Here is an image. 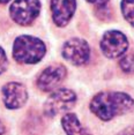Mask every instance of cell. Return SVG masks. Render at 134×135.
<instances>
[{"instance_id": "6da1fadb", "label": "cell", "mask_w": 134, "mask_h": 135, "mask_svg": "<svg viewBox=\"0 0 134 135\" xmlns=\"http://www.w3.org/2000/svg\"><path fill=\"white\" fill-rule=\"evenodd\" d=\"M133 107L134 99L124 93H99L90 102L91 112L104 121L111 120L117 115L125 114L133 110Z\"/></svg>"}, {"instance_id": "7a4b0ae2", "label": "cell", "mask_w": 134, "mask_h": 135, "mask_svg": "<svg viewBox=\"0 0 134 135\" xmlns=\"http://www.w3.org/2000/svg\"><path fill=\"white\" fill-rule=\"evenodd\" d=\"M45 44L37 37L29 35L19 36L13 45V57L21 64H36L45 56Z\"/></svg>"}, {"instance_id": "3957f363", "label": "cell", "mask_w": 134, "mask_h": 135, "mask_svg": "<svg viewBox=\"0 0 134 135\" xmlns=\"http://www.w3.org/2000/svg\"><path fill=\"white\" fill-rule=\"evenodd\" d=\"M76 103V95L69 89L53 91L44 104V113L47 117H56L72 109Z\"/></svg>"}, {"instance_id": "277c9868", "label": "cell", "mask_w": 134, "mask_h": 135, "mask_svg": "<svg viewBox=\"0 0 134 135\" xmlns=\"http://www.w3.org/2000/svg\"><path fill=\"white\" fill-rule=\"evenodd\" d=\"M41 12L39 0H15L9 7V15L15 23L29 26Z\"/></svg>"}, {"instance_id": "5b68a950", "label": "cell", "mask_w": 134, "mask_h": 135, "mask_svg": "<svg viewBox=\"0 0 134 135\" xmlns=\"http://www.w3.org/2000/svg\"><path fill=\"white\" fill-rule=\"evenodd\" d=\"M128 47V41L123 32L118 30L106 31L100 41V49L105 57L116 59L124 56Z\"/></svg>"}, {"instance_id": "8992f818", "label": "cell", "mask_w": 134, "mask_h": 135, "mask_svg": "<svg viewBox=\"0 0 134 135\" xmlns=\"http://www.w3.org/2000/svg\"><path fill=\"white\" fill-rule=\"evenodd\" d=\"M63 57L75 66L84 65L90 57L89 45L81 38H72L64 44Z\"/></svg>"}, {"instance_id": "52a82bcc", "label": "cell", "mask_w": 134, "mask_h": 135, "mask_svg": "<svg viewBox=\"0 0 134 135\" xmlns=\"http://www.w3.org/2000/svg\"><path fill=\"white\" fill-rule=\"evenodd\" d=\"M66 78V68L61 65H51L39 74L37 87L42 91H52Z\"/></svg>"}, {"instance_id": "ba28073f", "label": "cell", "mask_w": 134, "mask_h": 135, "mask_svg": "<svg viewBox=\"0 0 134 135\" xmlns=\"http://www.w3.org/2000/svg\"><path fill=\"white\" fill-rule=\"evenodd\" d=\"M2 97L6 107L12 110L20 109L28 99V93L23 84L17 82H9L2 88Z\"/></svg>"}, {"instance_id": "9c48e42d", "label": "cell", "mask_w": 134, "mask_h": 135, "mask_svg": "<svg viewBox=\"0 0 134 135\" xmlns=\"http://www.w3.org/2000/svg\"><path fill=\"white\" fill-rule=\"evenodd\" d=\"M76 9V0H51V13L58 27H65Z\"/></svg>"}, {"instance_id": "30bf717a", "label": "cell", "mask_w": 134, "mask_h": 135, "mask_svg": "<svg viewBox=\"0 0 134 135\" xmlns=\"http://www.w3.org/2000/svg\"><path fill=\"white\" fill-rule=\"evenodd\" d=\"M61 125L67 135H91L86 127L81 125L74 113H67L63 117Z\"/></svg>"}, {"instance_id": "8fae6325", "label": "cell", "mask_w": 134, "mask_h": 135, "mask_svg": "<svg viewBox=\"0 0 134 135\" xmlns=\"http://www.w3.org/2000/svg\"><path fill=\"white\" fill-rule=\"evenodd\" d=\"M120 8L125 20L134 27V0H121Z\"/></svg>"}, {"instance_id": "7c38bea8", "label": "cell", "mask_w": 134, "mask_h": 135, "mask_svg": "<svg viewBox=\"0 0 134 135\" xmlns=\"http://www.w3.org/2000/svg\"><path fill=\"white\" fill-rule=\"evenodd\" d=\"M119 65L121 67V69L126 73H133L134 72V54H126L121 58V60L119 61Z\"/></svg>"}, {"instance_id": "4fadbf2b", "label": "cell", "mask_w": 134, "mask_h": 135, "mask_svg": "<svg viewBox=\"0 0 134 135\" xmlns=\"http://www.w3.org/2000/svg\"><path fill=\"white\" fill-rule=\"evenodd\" d=\"M8 67V60H7V56H6L5 51L0 47V74L5 72Z\"/></svg>"}, {"instance_id": "5bb4252c", "label": "cell", "mask_w": 134, "mask_h": 135, "mask_svg": "<svg viewBox=\"0 0 134 135\" xmlns=\"http://www.w3.org/2000/svg\"><path fill=\"white\" fill-rule=\"evenodd\" d=\"M119 135H134V126H128L124 131H121Z\"/></svg>"}, {"instance_id": "9a60e30c", "label": "cell", "mask_w": 134, "mask_h": 135, "mask_svg": "<svg viewBox=\"0 0 134 135\" xmlns=\"http://www.w3.org/2000/svg\"><path fill=\"white\" fill-rule=\"evenodd\" d=\"M88 2H91V4H95L97 6H105L106 5V2L109 1V0H87Z\"/></svg>"}, {"instance_id": "2e32d148", "label": "cell", "mask_w": 134, "mask_h": 135, "mask_svg": "<svg viewBox=\"0 0 134 135\" xmlns=\"http://www.w3.org/2000/svg\"><path fill=\"white\" fill-rule=\"evenodd\" d=\"M4 133H5V126L1 121H0V135H2Z\"/></svg>"}, {"instance_id": "e0dca14e", "label": "cell", "mask_w": 134, "mask_h": 135, "mask_svg": "<svg viewBox=\"0 0 134 135\" xmlns=\"http://www.w3.org/2000/svg\"><path fill=\"white\" fill-rule=\"evenodd\" d=\"M8 1H11V0H0V4H7Z\"/></svg>"}]
</instances>
